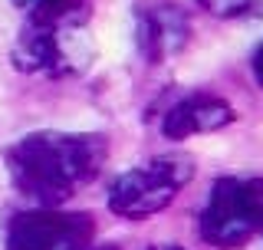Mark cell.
<instances>
[{
	"mask_svg": "<svg viewBox=\"0 0 263 250\" xmlns=\"http://www.w3.org/2000/svg\"><path fill=\"white\" fill-rule=\"evenodd\" d=\"M197 234L214 250H240L263 234V178H217L197 214Z\"/></svg>",
	"mask_w": 263,
	"mask_h": 250,
	"instance_id": "3957f363",
	"label": "cell"
},
{
	"mask_svg": "<svg viewBox=\"0 0 263 250\" xmlns=\"http://www.w3.org/2000/svg\"><path fill=\"white\" fill-rule=\"evenodd\" d=\"M191 40V20L178 4H142L135 10V43L145 63L175 60Z\"/></svg>",
	"mask_w": 263,
	"mask_h": 250,
	"instance_id": "8992f818",
	"label": "cell"
},
{
	"mask_svg": "<svg viewBox=\"0 0 263 250\" xmlns=\"http://www.w3.org/2000/svg\"><path fill=\"white\" fill-rule=\"evenodd\" d=\"M96 221L86 211L33 207L13 214L7 227V250H89Z\"/></svg>",
	"mask_w": 263,
	"mask_h": 250,
	"instance_id": "5b68a950",
	"label": "cell"
},
{
	"mask_svg": "<svg viewBox=\"0 0 263 250\" xmlns=\"http://www.w3.org/2000/svg\"><path fill=\"white\" fill-rule=\"evenodd\" d=\"M237 122L234 105L217 93H191L178 99L161 119V135L171 141H184L191 135H211Z\"/></svg>",
	"mask_w": 263,
	"mask_h": 250,
	"instance_id": "52a82bcc",
	"label": "cell"
},
{
	"mask_svg": "<svg viewBox=\"0 0 263 250\" xmlns=\"http://www.w3.org/2000/svg\"><path fill=\"white\" fill-rule=\"evenodd\" d=\"M89 250H92V247H89ZM96 250H119V247H96Z\"/></svg>",
	"mask_w": 263,
	"mask_h": 250,
	"instance_id": "7c38bea8",
	"label": "cell"
},
{
	"mask_svg": "<svg viewBox=\"0 0 263 250\" xmlns=\"http://www.w3.org/2000/svg\"><path fill=\"white\" fill-rule=\"evenodd\" d=\"M10 63L27 76L46 79H69L86 73L92 63L89 7L79 0L63 10L30 13L10 46Z\"/></svg>",
	"mask_w": 263,
	"mask_h": 250,
	"instance_id": "7a4b0ae2",
	"label": "cell"
},
{
	"mask_svg": "<svg viewBox=\"0 0 263 250\" xmlns=\"http://www.w3.org/2000/svg\"><path fill=\"white\" fill-rule=\"evenodd\" d=\"M253 76H257V82H260V86H263V43L257 46V53H253Z\"/></svg>",
	"mask_w": 263,
	"mask_h": 250,
	"instance_id": "30bf717a",
	"label": "cell"
},
{
	"mask_svg": "<svg viewBox=\"0 0 263 250\" xmlns=\"http://www.w3.org/2000/svg\"><path fill=\"white\" fill-rule=\"evenodd\" d=\"M109 141L102 132L40 129L4 148L10 185L36 207H60L102 174Z\"/></svg>",
	"mask_w": 263,
	"mask_h": 250,
	"instance_id": "6da1fadb",
	"label": "cell"
},
{
	"mask_svg": "<svg viewBox=\"0 0 263 250\" xmlns=\"http://www.w3.org/2000/svg\"><path fill=\"white\" fill-rule=\"evenodd\" d=\"M194 178V162L187 155H158L122 171L109 188V211L125 221H145L168 207L187 181Z\"/></svg>",
	"mask_w": 263,
	"mask_h": 250,
	"instance_id": "277c9868",
	"label": "cell"
},
{
	"mask_svg": "<svg viewBox=\"0 0 263 250\" xmlns=\"http://www.w3.org/2000/svg\"><path fill=\"white\" fill-rule=\"evenodd\" d=\"M204 13L217 20H240V16H260L263 0H197Z\"/></svg>",
	"mask_w": 263,
	"mask_h": 250,
	"instance_id": "ba28073f",
	"label": "cell"
},
{
	"mask_svg": "<svg viewBox=\"0 0 263 250\" xmlns=\"http://www.w3.org/2000/svg\"><path fill=\"white\" fill-rule=\"evenodd\" d=\"M10 4L16 7V10L23 13H49V10H63V7H72L79 4V0H10Z\"/></svg>",
	"mask_w": 263,
	"mask_h": 250,
	"instance_id": "9c48e42d",
	"label": "cell"
},
{
	"mask_svg": "<svg viewBox=\"0 0 263 250\" xmlns=\"http://www.w3.org/2000/svg\"><path fill=\"white\" fill-rule=\"evenodd\" d=\"M152 250H184L181 244H158V247H152Z\"/></svg>",
	"mask_w": 263,
	"mask_h": 250,
	"instance_id": "8fae6325",
	"label": "cell"
},
{
	"mask_svg": "<svg viewBox=\"0 0 263 250\" xmlns=\"http://www.w3.org/2000/svg\"><path fill=\"white\" fill-rule=\"evenodd\" d=\"M260 237H263V234H260Z\"/></svg>",
	"mask_w": 263,
	"mask_h": 250,
	"instance_id": "4fadbf2b",
	"label": "cell"
}]
</instances>
